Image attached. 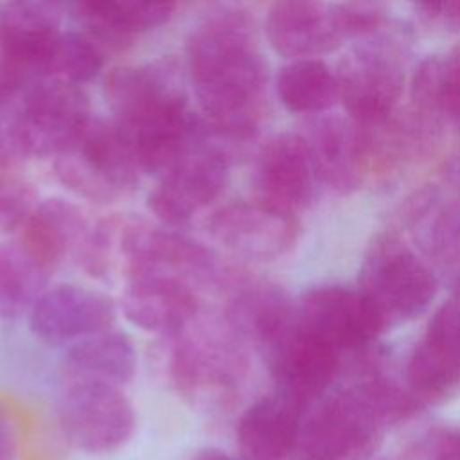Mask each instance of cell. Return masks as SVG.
Returning <instances> with one entry per match:
<instances>
[{
  "label": "cell",
  "instance_id": "cell-1",
  "mask_svg": "<svg viewBox=\"0 0 460 460\" xmlns=\"http://www.w3.org/2000/svg\"><path fill=\"white\" fill-rule=\"evenodd\" d=\"M189 65L208 117L201 138L230 158V147L255 131L266 84V65L244 18L219 16L201 25L189 41Z\"/></svg>",
  "mask_w": 460,
  "mask_h": 460
},
{
  "label": "cell",
  "instance_id": "cell-2",
  "mask_svg": "<svg viewBox=\"0 0 460 460\" xmlns=\"http://www.w3.org/2000/svg\"><path fill=\"white\" fill-rule=\"evenodd\" d=\"M106 99L142 172H165L199 138L201 122L165 68L124 66L106 77Z\"/></svg>",
  "mask_w": 460,
  "mask_h": 460
},
{
  "label": "cell",
  "instance_id": "cell-3",
  "mask_svg": "<svg viewBox=\"0 0 460 460\" xmlns=\"http://www.w3.org/2000/svg\"><path fill=\"white\" fill-rule=\"evenodd\" d=\"M239 334L221 316H198L167 340L165 376L174 392L196 410L230 406L244 370Z\"/></svg>",
  "mask_w": 460,
  "mask_h": 460
},
{
  "label": "cell",
  "instance_id": "cell-4",
  "mask_svg": "<svg viewBox=\"0 0 460 460\" xmlns=\"http://www.w3.org/2000/svg\"><path fill=\"white\" fill-rule=\"evenodd\" d=\"M54 171L70 192L93 203H113L128 196L142 172L119 126L102 120H88L56 155Z\"/></svg>",
  "mask_w": 460,
  "mask_h": 460
},
{
  "label": "cell",
  "instance_id": "cell-5",
  "mask_svg": "<svg viewBox=\"0 0 460 460\" xmlns=\"http://www.w3.org/2000/svg\"><path fill=\"white\" fill-rule=\"evenodd\" d=\"M20 93L22 99L2 126L23 156H56L90 120L88 99L75 83L38 77Z\"/></svg>",
  "mask_w": 460,
  "mask_h": 460
},
{
  "label": "cell",
  "instance_id": "cell-6",
  "mask_svg": "<svg viewBox=\"0 0 460 460\" xmlns=\"http://www.w3.org/2000/svg\"><path fill=\"white\" fill-rule=\"evenodd\" d=\"M214 252L181 230L129 214L126 232V282L135 277H165L196 291L221 286L225 277Z\"/></svg>",
  "mask_w": 460,
  "mask_h": 460
},
{
  "label": "cell",
  "instance_id": "cell-7",
  "mask_svg": "<svg viewBox=\"0 0 460 460\" xmlns=\"http://www.w3.org/2000/svg\"><path fill=\"white\" fill-rule=\"evenodd\" d=\"M58 424L65 440L88 455L122 447L137 428V415L122 386L65 383L58 401Z\"/></svg>",
  "mask_w": 460,
  "mask_h": 460
},
{
  "label": "cell",
  "instance_id": "cell-8",
  "mask_svg": "<svg viewBox=\"0 0 460 460\" xmlns=\"http://www.w3.org/2000/svg\"><path fill=\"white\" fill-rule=\"evenodd\" d=\"M228 162L225 153L199 137L174 165L160 174V181L149 192L147 207L155 219L169 228H187L225 190Z\"/></svg>",
  "mask_w": 460,
  "mask_h": 460
},
{
  "label": "cell",
  "instance_id": "cell-9",
  "mask_svg": "<svg viewBox=\"0 0 460 460\" xmlns=\"http://www.w3.org/2000/svg\"><path fill=\"white\" fill-rule=\"evenodd\" d=\"M367 16L331 5L323 0H279L268 14L266 32L271 47L284 58H311L334 50Z\"/></svg>",
  "mask_w": 460,
  "mask_h": 460
},
{
  "label": "cell",
  "instance_id": "cell-10",
  "mask_svg": "<svg viewBox=\"0 0 460 460\" xmlns=\"http://www.w3.org/2000/svg\"><path fill=\"white\" fill-rule=\"evenodd\" d=\"M29 327L49 345H70L113 327L117 304L106 293L81 284L49 286L32 304Z\"/></svg>",
  "mask_w": 460,
  "mask_h": 460
},
{
  "label": "cell",
  "instance_id": "cell-11",
  "mask_svg": "<svg viewBox=\"0 0 460 460\" xmlns=\"http://www.w3.org/2000/svg\"><path fill=\"white\" fill-rule=\"evenodd\" d=\"M61 34L54 4L9 0L0 11V59L23 84L47 77Z\"/></svg>",
  "mask_w": 460,
  "mask_h": 460
},
{
  "label": "cell",
  "instance_id": "cell-12",
  "mask_svg": "<svg viewBox=\"0 0 460 460\" xmlns=\"http://www.w3.org/2000/svg\"><path fill=\"white\" fill-rule=\"evenodd\" d=\"M120 309L135 327L171 338L190 325L201 311L199 291L165 277H135L124 284Z\"/></svg>",
  "mask_w": 460,
  "mask_h": 460
},
{
  "label": "cell",
  "instance_id": "cell-13",
  "mask_svg": "<svg viewBox=\"0 0 460 460\" xmlns=\"http://www.w3.org/2000/svg\"><path fill=\"white\" fill-rule=\"evenodd\" d=\"M338 97L359 122H383L394 110L402 72L397 63L376 50H356L340 63Z\"/></svg>",
  "mask_w": 460,
  "mask_h": 460
},
{
  "label": "cell",
  "instance_id": "cell-14",
  "mask_svg": "<svg viewBox=\"0 0 460 460\" xmlns=\"http://www.w3.org/2000/svg\"><path fill=\"white\" fill-rule=\"evenodd\" d=\"M92 223L75 203L63 198H49L36 203L16 230V239L54 273L63 262H75Z\"/></svg>",
  "mask_w": 460,
  "mask_h": 460
},
{
  "label": "cell",
  "instance_id": "cell-15",
  "mask_svg": "<svg viewBox=\"0 0 460 460\" xmlns=\"http://www.w3.org/2000/svg\"><path fill=\"white\" fill-rule=\"evenodd\" d=\"M137 370V350L131 338L113 327L81 338L61 358L65 383H101L124 386Z\"/></svg>",
  "mask_w": 460,
  "mask_h": 460
},
{
  "label": "cell",
  "instance_id": "cell-16",
  "mask_svg": "<svg viewBox=\"0 0 460 460\" xmlns=\"http://www.w3.org/2000/svg\"><path fill=\"white\" fill-rule=\"evenodd\" d=\"M207 230L221 248L248 259L277 252L284 241L280 210L261 201H239L217 208Z\"/></svg>",
  "mask_w": 460,
  "mask_h": 460
},
{
  "label": "cell",
  "instance_id": "cell-17",
  "mask_svg": "<svg viewBox=\"0 0 460 460\" xmlns=\"http://www.w3.org/2000/svg\"><path fill=\"white\" fill-rule=\"evenodd\" d=\"M307 146L296 135H279L262 147L257 160V201L282 210L302 198L307 187Z\"/></svg>",
  "mask_w": 460,
  "mask_h": 460
},
{
  "label": "cell",
  "instance_id": "cell-18",
  "mask_svg": "<svg viewBox=\"0 0 460 460\" xmlns=\"http://www.w3.org/2000/svg\"><path fill=\"white\" fill-rule=\"evenodd\" d=\"M52 275L18 239L0 241V318L27 314Z\"/></svg>",
  "mask_w": 460,
  "mask_h": 460
},
{
  "label": "cell",
  "instance_id": "cell-19",
  "mask_svg": "<svg viewBox=\"0 0 460 460\" xmlns=\"http://www.w3.org/2000/svg\"><path fill=\"white\" fill-rule=\"evenodd\" d=\"M241 453L250 460H273L291 437V415L275 399H262L241 415L235 429Z\"/></svg>",
  "mask_w": 460,
  "mask_h": 460
},
{
  "label": "cell",
  "instance_id": "cell-20",
  "mask_svg": "<svg viewBox=\"0 0 460 460\" xmlns=\"http://www.w3.org/2000/svg\"><path fill=\"white\" fill-rule=\"evenodd\" d=\"M277 92L286 108L298 113H314L338 99L336 75L314 59H300L282 68Z\"/></svg>",
  "mask_w": 460,
  "mask_h": 460
},
{
  "label": "cell",
  "instance_id": "cell-21",
  "mask_svg": "<svg viewBox=\"0 0 460 460\" xmlns=\"http://www.w3.org/2000/svg\"><path fill=\"white\" fill-rule=\"evenodd\" d=\"M460 93V49L428 58L413 79V101L428 110L446 113Z\"/></svg>",
  "mask_w": 460,
  "mask_h": 460
},
{
  "label": "cell",
  "instance_id": "cell-22",
  "mask_svg": "<svg viewBox=\"0 0 460 460\" xmlns=\"http://www.w3.org/2000/svg\"><path fill=\"white\" fill-rule=\"evenodd\" d=\"M66 4L83 29L81 34L101 50L124 47L135 32L126 22L119 0H66Z\"/></svg>",
  "mask_w": 460,
  "mask_h": 460
},
{
  "label": "cell",
  "instance_id": "cell-23",
  "mask_svg": "<svg viewBox=\"0 0 460 460\" xmlns=\"http://www.w3.org/2000/svg\"><path fill=\"white\" fill-rule=\"evenodd\" d=\"M102 66V50L79 34H61L56 52L49 63L47 77H58L70 83L92 79Z\"/></svg>",
  "mask_w": 460,
  "mask_h": 460
},
{
  "label": "cell",
  "instance_id": "cell-24",
  "mask_svg": "<svg viewBox=\"0 0 460 460\" xmlns=\"http://www.w3.org/2000/svg\"><path fill=\"white\" fill-rule=\"evenodd\" d=\"M122 14L133 31L162 25L172 13L176 0H119Z\"/></svg>",
  "mask_w": 460,
  "mask_h": 460
},
{
  "label": "cell",
  "instance_id": "cell-25",
  "mask_svg": "<svg viewBox=\"0 0 460 460\" xmlns=\"http://www.w3.org/2000/svg\"><path fill=\"white\" fill-rule=\"evenodd\" d=\"M0 460H18V435L14 424L0 410Z\"/></svg>",
  "mask_w": 460,
  "mask_h": 460
},
{
  "label": "cell",
  "instance_id": "cell-26",
  "mask_svg": "<svg viewBox=\"0 0 460 460\" xmlns=\"http://www.w3.org/2000/svg\"><path fill=\"white\" fill-rule=\"evenodd\" d=\"M420 7L433 14L449 20H460V0H417Z\"/></svg>",
  "mask_w": 460,
  "mask_h": 460
},
{
  "label": "cell",
  "instance_id": "cell-27",
  "mask_svg": "<svg viewBox=\"0 0 460 460\" xmlns=\"http://www.w3.org/2000/svg\"><path fill=\"white\" fill-rule=\"evenodd\" d=\"M192 460H234L225 449L221 447H216V446H207V447H201L194 453Z\"/></svg>",
  "mask_w": 460,
  "mask_h": 460
}]
</instances>
